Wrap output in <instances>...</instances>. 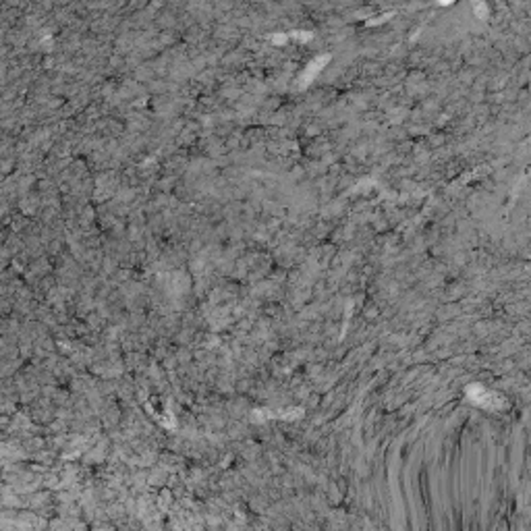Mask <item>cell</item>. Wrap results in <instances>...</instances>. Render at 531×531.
I'll return each instance as SVG.
<instances>
[{
	"label": "cell",
	"mask_w": 531,
	"mask_h": 531,
	"mask_svg": "<svg viewBox=\"0 0 531 531\" xmlns=\"http://www.w3.org/2000/svg\"><path fill=\"white\" fill-rule=\"evenodd\" d=\"M467 394H469V398H471L475 404H479V407H498V396L492 394V392H488L486 388H482V386H477V384L467 388Z\"/></svg>",
	"instance_id": "obj_1"
}]
</instances>
